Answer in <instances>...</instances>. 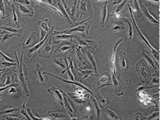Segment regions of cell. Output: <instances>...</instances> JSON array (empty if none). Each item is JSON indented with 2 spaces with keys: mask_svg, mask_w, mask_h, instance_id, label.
Segmentation results:
<instances>
[{
  "mask_svg": "<svg viewBox=\"0 0 161 120\" xmlns=\"http://www.w3.org/2000/svg\"><path fill=\"white\" fill-rule=\"evenodd\" d=\"M14 54H15V57H16L18 63L17 69L15 71V75L16 76L15 81L16 82H19V81H20V84L25 91V95L26 97H29L30 95L29 90L26 81L28 79V71L29 68L27 67L23 62V51L21 52L20 62L19 60L16 51H14Z\"/></svg>",
  "mask_w": 161,
  "mask_h": 120,
  "instance_id": "6da1fadb",
  "label": "cell"
},
{
  "mask_svg": "<svg viewBox=\"0 0 161 120\" xmlns=\"http://www.w3.org/2000/svg\"><path fill=\"white\" fill-rule=\"evenodd\" d=\"M54 29V26H52L50 30L48 37L42 47L39 49L38 53L40 57L47 59H49L51 57L55 47L53 45L54 43L53 42V32Z\"/></svg>",
  "mask_w": 161,
  "mask_h": 120,
  "instance_id": "7a4b0ae2",
  "label": "cell"
},
{
  "mask_svg": "<svg viewBox=\"0 0 161 120\" xmlns=\"http://www.w3.org/2000/svg\"><path fill=\"white\" fill-rule=\"evenodd\" d=\"M111 78L110 73L108 72H105L102 73L98 79L96 80L93 84V87L96 92L99 91L100 89L106 86H114L111 83Z\"/></svg>",
  "mask_w": 161,
  "mask_h": 120,
  "instance_id": "3957f363",
  "label": "cell"
},
{
  "mask_svg": "<svg viewBox=\"0 0 161 120\" xmlns=\"http://www.w3.org/2000/svg\"><path fill=\"white\" fill-rule=\"evenodd\" d=\"M88 8H91V4L90 2L88 1V0H78L77 4V10L78 11V13L77 14L75 17V20H76V19L78 16H79L80 19H82V16L83 15L89 16V17L92 18L93 17V14H90L88 12Z\"/></svg>",
  "mask_w": 161,
  "mask_h": 120,
  "instance_id": "277c9868",
  "label": "cell"
},
{
  "mask_svg": "<svg viewBox=\"0 0 161 120\" xmlns=\"http://www.w3.org/2000/svg\"><path fill=\"white\" fill-rule=\"evenodd\" d=\"M90 26V25H88V23H85L83 25H80L74 27H70L69 28L62 31V32L53 31V34L56 35L60 34H70L72 33H74V32H80V33H82V34L88 35Z\"/></svg>",
  "mask_w": 161,
  "mask_h": 120,
  "instance_id": "5b68a950",
  "label": "cell"
},
{
  "mask_svg": "<svg viewBox=\"0 0 161 120\" xmlns=\"http://www.w3.org/2000/svg\"><path fill=\"white\" fill-rule=\"evenodd\" d=\"M47 92L50 94L54 100L60 104L63 108L64 107V99L62 90L53 86L48 89Z\"/></svg>",
  "mask_w": 161,
  "mask_h": 120,
  "instance_id": "8992f818",
  "label": "cell"
},
{
  "mask_svg": "<svg viewBox=\"0 0 161 120\" xmlns=\"http://www.w3.org/2000/svg\"><path fill=\"white\" fill-rule=\"evenodd\" d=\"M13 3L16 9L18 10L20 16L30 17H33L35 12L33 8H29L23 4L15 2H13Z\"/></svg>",
  "mask_w": 161,
  "mask_h": 120,
  "instance_id": "52a82bcc",
  "label": "cell"
},
{
  "mask_svg": "<svg viewBox=\"0 0 161 120\" xmlns=\"http://www.w3.org/2000/svg\"><path fill=\"white\" fill-rule=\"evenodd\" d=\"M43 75H44V74H47V75H48V76L53 77L55 78L58 79H59V80L61 81L62 82L69 83V84H71V85H75V86H78L79 87H80L83 88V89L85 90L86 91H87V92H88V93L90 94L93 97H94V94H93V93H92V92L90 91V90H89L88 88H87L86 86H84V85L82 84V83L79 82V81H75V80H67V79H64L62 78L57 76H55V75H54V74H52V73H50V72H48L46 71H45L44 72H43Z\"/></svg>",
  "mask_w": 161,
  "mask_h": 120,
  "instance_id": "ba28073f",
  "label": "cell"
},
{
  "mask_svg": "<svg viewBox=\"0 0 161 120\" xmlns=\"http://www.w3.org/2000/svg\"><path fill=\"white\" fill-rule=\"evenodd\" d=\"M58 35L53 34V42L54 44H58L60 43H72V39L75 37V36L73 34H58Z\"/></svg>",
  "mask_w": 161,
  "mask_h": 120,
  "instance_id": "9c48e42d",
  "label": "cell"
},
{
  "mask_svg": "<svg viewBox=\"0 0 161 120\" xmlns=\"http://www.w3.org/2000/svg\"><path fill=\"white\" fill-rule=\"evenodd\" d=\"M43 72V68L41 65L39 63H36L35 69L33 71L36 78V81L39 85L46 86V82L44 77Z\"/></svg>",
  "mask_w": 161,
  "mask_h": 120,
  "instance_id": "30bf717a",
  "label": "cell"
},
{
  "mask_svg": "<svg viewBox=\"0 0 161 120\" xmlns=\"http://www.w3.org/2000/svg\"><path fill=\"white\" fill-rule=\"evenodd\" d=\"M37 44V35L36 32L31 33L25 40L22 44L23 49H29L32 48Z\"/></svg>",
  "mask_w": 161,
  "mask_h": 120,
  "instance_id": "8fae6325",
  "label": "cell"
},
{
  "mask_svg": "<svg viewBox=\"0 0 161 120\" xmlns=\"http://www.w3.org/2000/svg\"><path fill=\"white\" fill-rule=\"evenodd\" d=\"M69 52L68 51H66V53L64 54L63 57H60V58H54L53 62L55 64H57V65L62 68L63 69H65L64 71L62 72L63 74H64V72H66V71L70 70L69 69L68 63L67 55Z\"/></svg>",
  "mask_w": 161,
  "mask_h": 120,
  "instance_id": "7c38bea8",
  "label": "cell"
},
{
  "mask_svg": "<svg viewBox=\"0 0 161 120\" xmlns=\"http://www.w3.org/2000/svg\"><path fill=\"white\" fill-rule=\"evenodd\" d=\"M128 7L129 11V12H130V14H131V18H132V22H133V24H134V26H135V28L137 32V34H138L139 36V37H140L141 39H142L143 41H144L145 42V43L146 44L152 49V51H153L154 53L155 54H158V52L156 51L155 49H154L152 47L150 44H149L148 41H147V39H146V38L144 37V36L142 34V33H141V31H140V30L139 28L138 27L135 21V19H134V16H133V10H132V8L130 7V5L129 4H128Z\"/></svg>",
  "mask_w": 161,
  "mask_h": 120,
  "instance_id": "4fadbf2b",
  "label": "cell"
},
{
  "mask_svg": "<svg viewBox=\"0 0 161 120\" xmlns=\"http://www.w3.org/2000/svg\"><path fill=\"white\" fill-rule=\"evenodd\" d=\"M0 28L15 34L16 36L21 37L23 34V29L18 27L17 26L10 22L1 26Z\"/></svg>",
  "mask_w": 161,
  "mask_h": 120,
  "instance_id": "5bb4252c",
  "label": "cell"
},
{
  "mask_svg": "<svg viewBox=\"0 0 161 120\" xmlns=\"http://www.w3.org/2000/svg\"><path fill=\"white\" fill-rule=\"evenodd\" d=\"M82 51H84L82 50ZM84 51L85 53L86 54L88 60L92 63L93 68H94V70L95 74L97 76H98V72H97V62L96 61L95 57L94 49V48H87L85 49Z\"/></svg>",
  "mask_w": 161,
  "mask_h": 120,
  "instance_id": "9a60e30c",
  "label": "cell"
},
{
  "mask_svg": "<svg viewBox=\"0 0 161 120\" xmlns=\"http://www.w3.org/2000/svg\"><path fill=\"white\" fill-rule=\"evenodd\" d=\"M62 3L61 0H58L54 7L57 8L60 11V12L61 13L62 16L63 18L69 24L72 25L73 22L70 18L67 12L66 8L64 7V5H63Z\"/></svg>",
  "mask_w": 161,
  "mask_h": 120,
  "instance_id": "2e32d148",
  "label": "cell"
},
{
  "mask_svg": "<svg viewBox=\"0 0 161 120\" xmlns=\"http://www.w3.org/2000/svg\"><path fill=\"white\" fill-rule=\"evenodd\" d=\"M111 72L112 80L113 83L114 84L115 94L118 96L122 95L124 94V92H123L122 86L118 80L117 78V76L114 74L112 69H111Z\"/></svg>",
  "mask_w": 161,
  "mask_h": 120,
  "instance_id": "e0dca14e",
  "label": "cell"
},
{
  "mask_svg": "<svg viewBox=\"0 0 161 120\" xmlns=\"http://www.w3.org/2000/svg\"><path fill=\"white\" fill-rule=\"evenodd\" d=\"M107 6H108V2L107 1L104 2L101 5V25L102 27H104L106 25L110 17V16H109Z\"/></svg>",
  "mask_w": 161,
  "mask_h": 120,
  "instance_id": "ac0fdd59",
  "label": "cell"
},
{
  "mask_svg": "<svg viewBox=\"0 0 161 120\" xmlns=\"http://www.w3.org/2000/svg\"><path fill=\"white\" fill-rule=\"evenodd\" d=\"M119 63L120 66L125 71H128L129 69V63L127 59L126 53L123 51L119 52Z\"/></svg>",
  "mask_w": 161,
  "mask_h": 120,
  "instance_id": "d6986e66",
  "label": "cell"
},
{
  "mask_svg": "<svg viewBox=\"0 0 161 120\" xmlns=\"http://www.w3.org/2000/svg\"><path fill=\"white\" fill-rule=\"evenodd\" d=\"M69 114L67 113L64 110H55V111H50L48 112V115L51 116L53 120L55 118H68L69 119L70 118Z\"/></svg>",
  "mask_w": 161,
  "mask_h": 120,
  "instance_id": "ffe728a7",
  "label": "cell"
},
{
  "mask_svg": "<svg viewBox=\"0 0 161 120\" xmlns=\"http://www.w3.org/2000/svg\"><path fill=\"white\" fill-rule=\"evenodd\" d=\"M78 2V0H74L69 7L66 9L70 19L74 20V21L75 20V16L77 10Z\"/></svg>",
  "mask_w": 161,
  "mask_h": 120,
  "instance_id": "44dd1931",
  "label": "cell"
},
{
  "mask_svg": "<svg viewBox=\"0 0 161 120\" xmlns=\"http://www.w3.org/2000/svg\"><path fill=\"white\" fill-rule=\"evenodd\" d=\"M123 38H119V39H116L115 40V46H114V50L113 51L111 57V63L112 64V69L113 71L114 74L117 76V71L115 67V55H116V51L117 50V47L118 45L120 43H121L123 41Z\"/></svg>",
  "mask_w": 161,
  "mask_h": 120,
  "instance_id": "7402d4cb",
  "label": "cell"
},
{
  "mask_svg": "<svg viewBox=\"0 0 161 120\" xmlns=\"http://www.w3.org/2000/svg\"><path fill=\"white\" fill-rule=\"evenodd\" d=\"M10 87V89L9 91V94H13V93H16L17 92H22V89H21V86H20L19 84H15V83L9 85V86H6L5 87H2L0 89V92L1 93L4 91L5 90L8 89V88Z\"/></svg>",
  "mask_w": 161,
  "mask_h": 120,
  "instance_id": "603a6c76",
  "label": "cell"
},
{
  "mask_svg": "<svg viewBox=\"0 0 161 120\" xmlns=\"http://www.w3.org/2000/svg\"><path fill=\"white\" fill-rule=\"evenodd\" d=\"M104 110L112 120H122L117 111L111 106H106L104 108Z\"/></svg>",
  "mask_w": 161,
  "mask_h": 120,
  "instance_id": "cb8c5ba5",
  "label": "cell"
},
{
  "mask_svg": "<svg viewBox=\"0 0 161 120\" xmlns=\"http://www.w3.org/2000/svg\"><path fill=\"white\" fill-rule=\"evenodd\" d=\"M48 36H49V34H47L46 36L45 37L42 41H40V43H38L37 44L35 45L31 49L27 51V55L29 57H32V55H33V54L37 50H39L41 48V47L43 45L44 43L46 41L47 37H48Z\"/></svg>",
  "mask_w": 161,
  "mask_h": 120,
  "instance_id": "d4e9b609",
  "label": "cell"
},
{
  "mask_svg": "<svg viewBox=\"0 0 161 120\" xmlns=\"http://www.w3.org/2000/svg\"><path fill=\"white\" fill-rule=\"evenodd\" d=\"M0 12L1 19H5L10 16L9 13L7 9L4 0H0Z\"/></svg>",
  "mask_w": 161,
  "mask_h": 120,
  "instance_id": "484cf974",
  "label": "cell"
},
{
  "mask_svg": "<svg viewBox=\"0 0 161 120\" xmlns=\"http://www.w3.org/2000/svg\"><path fill=\"white\" fill-rule=\"evenodd\" d=\"M16 35L12 33H9L6 31L1 30V36H0V40L2 44H4L8 40H9L12 37L15 36Z\"/></svg>",
  "mask_w": 161,
  "mask_h": 120,
  "instance_id": "4316f807",
  "label": "cell"
},
{
  "mask_svg": "<svg viewBox=\"0 0 161 120\" xmlns=\"http://www.w3.org/2000/svg\"><path fill=\"white\" fill-rule=\"evenodd\" d=\"M37 25L39 26L40 29H43L48 33L50 30L51 26L48 22V19H47L43 20H39L37 23Z\"/></svg>",
  "mask_w": 161,
  "mask_h": 120,
  "instance_id": "83f0119b",
  "label": "cell"
},
{
  "mask_svg": "<svg viewBox=\"0 0 161 120\" xmlns=\"http://www.w3.org/2000/svg\"><path fill=\"white\" fill-rule=\"evenodd\" d=\"M97 100L98 101V104L102 109H104V107L107 106L108 104H109L110 101L102 96L99 93V91L97 92Z\"/></svg>",
  "mask_w": 161,
  "mask_h": 120,
  "instance_id": "f1b7e54d",
  "label": "cell"
},
{
  "mask_svg": "<svg viewBox=\"0 0 161 120\" xmlns=\"http://www.w3.org/2000/svg\"><path fill=\"white\" fill-rule=\"evenodd\" d=\"M141 9H142V11L144 12L145 13V15L146 16L147 18H148L149 20L152 22V23H154V24H158V22L155 19L153 16H151V14L149 13V11H148V9L146 8V7L143 5V4H141Z\"/></svg>",
  "mask_w": 161,
  "mask_h": 120,
  "instance_id": "f546056e",
  "label": "cell"
},
{
  "mask_svg": "<svg viewBox=\"0 0 161 120\" xmlns=\"http://www.w3.org/2000/svg\"><path fill=\"white\" fill-rule=\"evenodd\" d=\"M12 14H13V22H15L16 26L20 28V24L19 22V12H17L16 9V7L14 3L12 5Z\"/></svg>",
  "mask_w": 161,
  "mask_h": 120,
  "instance_id": "4dcf8cb0",
  "label": "cell"
},
{
  "mask_svg": "<svg viewBox=\"0 0 161 120\" xmlns=\"http://www.w3.org/2000/svg\"><path fill=\"white\" fill-rule=\"evenodd\" d=\"M59 46H61L60 48L55 51V53L60 52L67 51L68 50H70L72 48H75V46L70 44H67L65 45H63V44L61 43Z\"/></svg>",
  "mask_w": 161,
  "mask_h": 120,
  "instance_id": "1f68e13d",
  "label": "cell"
},
{
  "mask_svg": "<svg viewBox=\"0 0 161 120\" xmlns=\"http://www.w3.org/2000/svg\"><path fill=\"white\" fill-rule=\"evenodd\" d=\"M124 20L125 22L127 23L128 25L129 30H128V37L129 40H131L133 37V26H132V19H130V18H124Z\"/></svg>",
  "mask_w": 161,
  "mask_h": 120,
  "instance_id": "d6a6232c",
  "label": "cell"
},
{
  "mask_svg": "<svg viewBox=\"0 0 161 120\" xmlns=\"http://www.w3.org/2000/svg\"><path fill=\"white\" fill-rule=\"evenodd\" d=\"M10 69H1V75H0V83H1V86H2L5 83L4 82H6V78L7 77V74L8 72L9 71Z\"/></svg>",
  "mask_w": 161,
  "mask_h": 120,
  "instance_id": "836d02e7",
  "label": "cell"
},
{
  "mask_svg": "<svg viewBox=\"0 0 161 120\" xmlns=\"http://www.w3.org/2000/svg\"><path fill=\"white\" fill-rule=\"evenodd\" d=\"M91 98H92V100H93V102H94V104L96 109L97 113V119H101L102 115V109L100 107L98 102H97L95 97H91Z\"/></svg>",
  "mask_w": 161,
  "mask_h": 120,
  "instance_id": "e575fe53",
  "label": "cell"
},
{
  "mask_svg": "<svg viewBox=\"0 0 161 120\" xmlns=\"http://www.w3.org/2000/svg\"><path fill=\"white\" fill-rule=\"evenodd\" d=\"M133 7L132 8V10L134 12H137V16L140 18L142 16V13L141 12V9L139 7V4L137 0H133Z\"/></svg>",
  "mask_w": 161,
  "mask_h": 120,
  "instance_id": "d590c367",
  "label": "cell"
},
{
  "mask_svg": "<svg viewBox=\"0 0 161 120\" xmlns=\"http://www.w3.org/2000/svg\"><path fill=\"white\" fill-rule=\"evenodd\" d=\"M14 83V77H13L12 72L10 70L8 72V74H7V80H6L5 84L2 86L1 87L9 86V85H11V84H13Z\"/></svg>",
  "mask_w": 161,
  "mask_h": 120,
  "instance_id": "8d00e7d4",
  "label": "cell"
},
{
  "mask_svg": "<svg viewBox=\"0 0 161 120\" xmlns=\"http://www.w3.org/2000/svg\"><path fill=\"white\" fill-rule=\"evenodd\" d=\"M13 1L23 4L29 8H33L34 6L33 0H13Z\"/></svg>",
  "mask_w": 161,
  "mask_h": 120,
  "instance_id": "74e56055",
  "label": "cell"
},
{
  "mask_svg": "<svg viewBox=\"0 0 161 120\" xmlns=\"http://www.w3.org/2000/svg\"><path fill=\"white\" fill-rule=\"evenodd\" d=\"M2 118L6 120H24L23 117L17 114H7L2 115Z\"/></svg>",
  "mask_w": 161,
  "mask_h": 120,
  "instance_id": "f35d334b",
  "label": "cell"
},
{
  "mask_svg": "<svg viewBox=\"0 0 161 120\" xmlns=\"http://www.w3.org/2000/svg\"><path fill=\"white\" fill-rule=\"evenodd\" d=\"M118 19H117V20L115 21V23L113 25L111 29V31L113 32V33H116V32H118V31H121V30H123L125 29V27L121 25L118 22Z\"/></svg>",
  "mask_w": 161,
  "mask_h": 120,
  "instance_id": "ab89813d",
  "label": "cell"
},
{
  "mask_svg": "<svg viewBox=\"0 0 161 120\" xmlns=\"http://www.w3.org/2000/svg\"><path fill=\"white\" fill-rule=\"evenodd\" d=\"M35 1H36L37 3H39L41 6L42 7H44V6H46V7H48V8H50V9H52L53 10L56 11V12H58L60 16L62 17V16L61 13L60 12V11L57 8H56V7H53V6H50V5H48V4L46 3L45 2H44L43 1V0H35Z\"/></svg>",
  "mask_w": 161,
  "mask_h": 120,
  "instance_id": "60d3db41",
  "label": "cell"
},
{
  "mask_svg": "<svg viewBox=\"0 0 161 120\" xmlns=\"http://www.w3.org/2000/svg\"><path fill=\"white\" fill-rule=\"evenodd\" d=\"M1 66L4 67H9L10 69H16V66H18V63H14V62H9L6 61L3 59V60L1 61Z\"/></svg>",
  "mask_w": 161,
  "mask_h": 120,
  "instance_id": "b9f144b4",
  "label": "cell"
},
{
  "mask_svg": "<svg viewBox=\"0 0 161 120\" xmlns=\"http://www.w3.org/2000/svg\"><path fill=\"white\" fill-rule=\"evenodd\" d=\"M20 111L19 108L17 107H14V106H11L9 107L8 109H6L4 111H2L0 114L1 115H6L8 114L11 113L16 112Z\"/></svg>",
  "mask_w": 161,
  "mask_h": 120,
  "instance_id": "7bdbcfd3",
  "label": "cell"
},
{
  "mask_svg": "<svg viewBox=\"0 0 161 120\" xmlns=\"http://www.w3.org/2000/svg\"><path fill=\"white\" fill-rule=\"evenodd\" d=\"M27 101H25V102L23 103V105H22V108L21 110L19 111L20 113L21 114L24 115L25 117L26 118L27 120H32L31 118H30V116L28 114L27 111V109H26V103Z\"/></svg>",
  "mask_w": 161,
  "mask_h": 120,
  "instance_id": "ee69618b",
  "label": "cell"
},
{
  "mask_svg": "<svg viewBox=\"0 0 161 120\" xmlns=\"http://www.w3.org/2000/svg\"><path fill=\"white\" fill-rule=\"evenodd\" d=\"M128 1V0H124V1H123L120 5H119V6L116 8L115 10L113 12L112 14L110 16V17L113 16L115 14H117V13H119L123 9V8H124V6L126 5V3H127V2Z\"/></svg>",
  "mask_w": 161,
  "mask_h": 120,
  "instance_id": "f6af8a7d",
  "label": "cell"
},
{
  "mask_svg": "<svg viewBox=\"0 0 161 120\" xmlns=\"http://www.w3.org/2000/svg\"><path fill=\"white\" fill-rule=\"evenodd\" d=\"M80 73H82V74L84 75V77H83V79H84L88 77L90 75H92V76H96L95 75L93 74V71L90 70H79Z\"/></svg>",
  "mask_w": 161,
  "mask_h": 120,
  "instance_id": "bcb514c9",
  "label": "cell"
},
{
  "mask_svg": "<svg viewBox=\"0 0 161 120\" xmlns=\"http://www.w3.org/2000/svg\"><path fill=\"white\" fill-rule=\"evenodd\" d=\"M146 117H145L140 112H137L133 116L134 120H146Z\"/></svg>",
  "mask_w": 161,
  "mask_h": 120,
  "instance_id": "7dc6e473",
  "label": "cell"
},
{
  "mask_svg": "<svg viewBox=\"0 0 161 120\" xmlns=\"http://www.w3.org/2000/svg\"><path fill=\"white\" fill-rule=\"evenodd\" d=\"M31 108H28L27 109V111L28 114L30 116V118H31L32 120H42V118L41 117H36L34 115L32 114V112H31Z\"/></svg>",
  "mask_w": 161,
  "mask_h": 120,
  "instance_id": "c3c4849f",
  "label": "cell"
},
{
  "mask_svg": "<svg viewBox=\"0 0 161 120\" xmlns=\"http://www.w3.org/2000/svg\"><path fill=\"white\" fill-rule=\"evenodd\" d=\"M0 54H1V55L2 56V58H3L5 61H6L10 62H15L14 59L9 57L8 55H5V54L3 53L2 51H0Z\"/></svg>",
  "mask_w": 161,
  "mask_h": 120,
  "instance_id": "681fc988",
  "label": "cell"
},
{
  "mask_svg": "<svg viewBox=\"0 0 161 120\" xmlns=\"http://www.w3.org/2000/svg\"><path fill=\"white\" fill-rule=\"evenodd\" d=\"M61 1L62 2L63 5H64V7L66 8V9H67L68 8L67 4L69 0H61Z\"/></svg>",
  "mask_w": 161,
  "mask_h": 120,
  "instance_id": "f907efd6",
  "label": "cell"
},
{
  "mask_svg": "<svg viewBox=\"0 0 161 120\" xmlns=\"http://www.w3.org/2000/svg\"><path fill=\"white\" fill-rule=\"evenodd\" d=\"M122 1V0H114V1L112 2V5L115 6V5H118Z\"/></svg>",
  "mask_w": 161,
  "mask_h": 120,
  "instance_id": "816d5d0a",
  "label": "cell"
},
{
  "mask_svg": "<svg viewBox=\"0 0 161 120\" xmlns=\"http://www.w3.org/2000/svg\"><path fill=\"white\" fill-rule=\"evenodd\" d=\"M4 1H5L6 3H7V4H8V5H9V6L10 5V2L9 1V0H4Z\"/></svg>",
  "mask_w": 161,
  "mask_h": 120,
  "instance_id": "f5cc1de1",
  "label": "cell"
},
{
  "mask_svg": "<svg viewBox=\"0 0 161 120\" xmlns=\"http://www.w3.org/2000/svg\"><path fill=\"white\" fill-rule=\"evenodd\" d=\"M93 1L94 2H99L100 1H102V0H93ZM110 1H111V0H110Z\"/></svg>",
  "mask_w": 161,
  "mask_h": 120,
  "instance_id": "db71d44e",
  "label": "cell"
},
{
  "mask_svg": "<svg viewBox=\"0 0 161 120\" xmlns=\"http://www.w3.org/2000/svg\"><path fill=\"white\" fill-rule=\"evenodd\" d=\"M151 1H153L158 2V0H151Z\"/></svg>",
  "mask_w": 161,
  "mask_h": 120,
  "instance_id": "11a10c76",
  "label": "cell"
},
{
  "mask_svg": "<svg viewBox=\"0 0 161 120\" xmlns=\"http://www.w3.org/2000/svg\"><path fill=\"white\" fill-rule=\"evenodd\" d=\"M12 1H13V0H12Z\"/></svg>",
  "mask_w": 161,
  "mask_h": 120,
  "instance_id": "9f6ffc18",
  "label": "cell"
}]
</instances>
